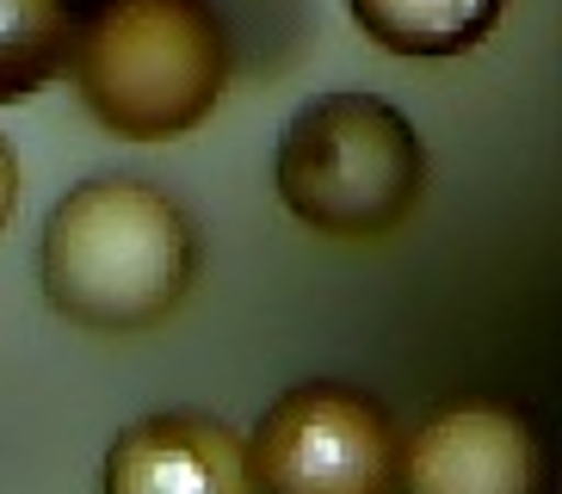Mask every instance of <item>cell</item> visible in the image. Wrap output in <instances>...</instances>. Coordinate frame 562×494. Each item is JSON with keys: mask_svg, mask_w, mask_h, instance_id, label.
<instances>
[{"mask_svg": "<svg viewBox=\"0 0 562 494\" xmlns=\"http://www.w3.org/2000/svg\"><path fill=\"white\" fill-rule=\"evenodd\" d=\"M68 75L100 131L173 143L223 105L229 37L204 0H93L75 13Z\"/></svg>", "mask_w": 562, "mask_h": 494, "instance_id": "2", "label": "cell"}, {"mask_svg": "<svg viewBox=\"0 0 562 494\" xmlns=\"http://www.w3.org/2000/svg\"><path fill=\"white\" fill-rule=\"evenodd\" d=\"M248 451L254 494H390L396 427L347 383H297L260 414Z\"/></svg>", "mask_w": 562, "mask_h": 494, "instance_id": "4", "label": "cell"}, {"mask_svg": "<svg viewBox=\"0 0 562 494\" xmlns=\"http://www.w3.org/2000/svg\"><path fill=\"white\" fill-rule=\"evenodd\" d=\"M408 494H538V451L526 420L501 408H451L414 433L402 458Z\"/></svg>", "mask_w": 562, "mask_h": 494, "instance_id": "6", "label": "cell"}, {"mask_svg": "<svg viewBox=\"0 0 562 494\" xmlns=\"http://www.w3.org/2000/svg\"><path fill=\"white\" fill-rule=\"evenodd\" d=\"M279 204L328 242H378L402 229L427 186L420 131L378 93H322L279 131Z\"/></svg>", "mask_w": 562, "mask_h": 494, "instance_id": "3", "label": "cell"}, {"mask_svg": "<svg viewBox=\"0 0 562 494\" xmlns=\"http://www.w3.org/2000/svg\"><path fill=\"white\" fill-rule=\"evenodd\" d=\"M19 155L13 148H7V136H0V229H7V223H13V211H19Z\"/></svg>", "mask_w": 562, "mask_h": 494, "instance_id": "9", "label": "cell"}, {"mask_svg": "<svg viewBox=\"0 0 562 494\" xmlns=\"http://www.w3.org/2000/svg\"><path fill=\"white\" fill-rule=\"evenodd\" d=\"M507 0H347L352 25L390 56H463L501 25Z\"/></svg>", "mask_w": 562, "mask_h": 494, "instance_id": "7", "label": "cell"}, {"mask_svg": "<svg viewBox=\"0 0 562 494\" xmlns=\"http://www.w3.org/2000/svg\"><path fill=\"white\" fill-rule=\"evenodd\" d=\"M105 494H254L248 451L216 414H143L105 451Z\"/></svg>", "mask_w": 562, "mask_h": 494, "instance_id": "5", "label": "cell"}, {"mask_svg": "<svg viewBox=\"0 0 562 494\" xmlns=\"http://www.w3.org/2000/svg\"><path fill=\"white\" fill-rule=\"evenodd\" d=\"M192 223L143 180H81L44 223V296L75 328H161L192 291Z\"/></svg>", "mask_w": 562, "mask_h": 494, "instance_id": "1", "label": "cell"}, {"mask_svg": "<svg viewBox=\"0 0 562 494\" xmlns=\"http://www.w3.org/2000/svg\"><path fill=\"white\" fill-rule=\"evenodd\" d=\"M75 0H0V105H25L68 68Z\"/></svg>", "mask_w": 562, "mask_h": 494, "instance_id": "8", "label": "cell"}]
</instances>
